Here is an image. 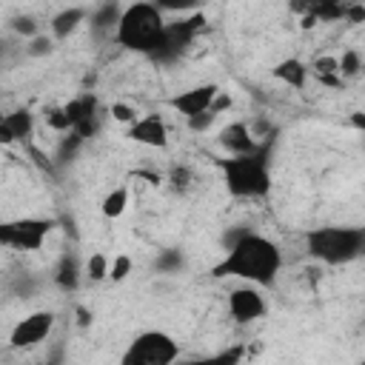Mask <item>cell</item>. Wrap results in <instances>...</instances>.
I'll use <instances>...</instances> for the list:
<instances>
[{
	"mask_svg": "<svg viewBox=\"0 0 365 365\" xmlns=\"http://www.w3.org/2000/svg\"><path fill=\"white\" fill-rule=\"evenodd\" d=\"M282 262H285L282 248L274 240H268L265 234H257V231H242L228 242V251L211 268V277H217V279L234 277V279L268 288L279 277Z\"/></svg>",
	"mask_w": 365,
	"mask_h": 365,
	"instance_id": "1",
	"label": "cell"
},
{
	"mask_svg": "<svg viewBox=\"0 0 365 365\" xmlns=\"http://www.w3.org/2000/svg\"><path fill=\"white\" fill-rule=\"evenodd\" d=\"M271 143L274 134L248 154H228L225 160H217L225 191L234 200H265L271 194Z\"/></svg>",
	"mask_w": 365,
	"mask_h": 365,
	"instance_id": "2",
	"label": "cell"
},
{
	"mask_svg": "<svg viewBox=\"0 0 365 365\" xmlns=\"http://www.w3.org/2000/svg\"><path fill=\"white\" fill-rule=\"evenodd\" d=\"M165 29V14L151 0H137L120 11V20L114 26V40L125 51L148 57Z\"/></svg>",
	"mask_w": 365,
	"mask_h": 365,
	"instance_id": "3",
	"label": "cell"
},
{
	"mask_svg": "<svg viewBox=\"0 0 365 365\" xmlns=\"http://www.w3.org/2000/svg\"><path fill=\"white\" fill-rule=\"evenodd\" d=\"M305 251L325 265H348L365 251V231L359 225H319L305 231Z\"/></svg>",
	"mask_w": 365,
	"mask_h": 365,
	"instance_id": "4",
	"label": "cell"
},
{
	"mask_svg": "<svg viewBox=\"0 0 365 365\" xmlns=\"http://www.w3.org/2000/svg\"><path fill=\"white\" fill-rule=\"evenodd\" d=\"M205 29V14L194 11L188 17H180V20H165V29L154 46V51L148 54L151 63H160V66H171L177 63L197 40V34Z\"/></svg>",
	"mask_w": 365,
	"mask_h": 365,
	"instance_id": "5",
	"label": "cell"
},
{
	"mask_svg": "<svg viewBox=\"0 0 365 365\" xmlns=\"http://www.w3.org/2000/svg\"><path fill=\"white\" fill-rule=\"evenodd\" d=\"M180 356V342L165 331H140L123 351V365H171Z\"/></svg>",
	"mask_w": 365,
	"mask_h": 365,
	"instance_id": "6",
	"label": "cell"
},
{
	"mask_svg": "<svg viewBox=\"0 0 365 365\" xmlns=\"http://www.w3.org/2000/svg\"><path fill=\"white\" fill-rule=\"evenodd\" d=\"M54 220L48 217H17L0 222V248L11 251H40L51 234Z\"/></svg>",
	"mask_w": 365,
	"mask_h": 365,
	"instance_id": "7",
	"label": "cell"
},
{
	"mask_svg": "<svg viewBox=\"0 0 365 365\" xmlns=\"http://www.w3.org/2000/svg\"><path fill=\"white\" fill-rule=\"evenodd\" d=\"M54 331V314L51 311H31L23 319L14 322L11 334H9V345L14 351H29L37 348L40 342H46Z\"/></svg>",
	"mask_w": 365,
	"mask_h": 365,
	"instance_id": "8",
	"label": "cell"
},
{
	"mask_svg": "<svg viewBox=\"0 0 365 365\" xmlns=\"http://www.w3.org/2000/svg\"><path fill=\"white\" fill-rule=\"evenodd\" d=\"M265 311H268V302H265L259 285L245 282V285H237L228 291V314L240 325H251V322L262 319Z\"/></svg>",
	"mask_w": 365,
	"mask_h": 365,
	"instance_id": "9",
	"label": "cell"
},
{
	"mask_svg": "<svg viewBox=\"0 0 365 365\" xmlns=\"http://www.w3.org/2000/svg\"><path fill=\"white\" fill-rule=\"evenodd\" d=\"M217 94H220V86H217V83H202V86L177 91L174 97H168V106H171L177 114H182V117L188 120V117H194V114L208 111Z\"/></svg>",
	"mask_w": 365,
	"mask_h": 365,
	"instance_id": "10",
	"label": "cell"
},
{
	"mask_svg": "<svg viewBox=\"0 0 365 365\" xmlns=\"http://www.w3.org/2000/svg\"><path fill=\"white\" fill-rule=\"evenodd\" d=\"M128 140L145 145V148H165L168 145V125L160 114H143L134 123H128Z\"/></svg>",
	"mask_w": 365,
	"mask_h": 365,
	"instance_id": "11",
	"label": "cell"
},
{
	"mask_svg": "<svg viewBox=\"0 0 365 365\" xmlns=\"http://www.w3.org/2000/svg\"><path fill=\"white\" fill-rule=\"evenodd\" d=\"M220 145L228 151V154H248L254 148H259V140L257 134L248 128V123L237 120V123H228L222 131H220Z\"/></svg>",
	"mask_w": 365,
	"mask_h": 365,
	"instance_id": "12",
	"label": "cell"
},
{
	"mask_svg": "<svg viewBox=\"0 0 365 365\" xmlns=\"http://www.w3.org/2000/svg\"><path fill=\"white\" fill-rule=\"evenodd\" d=\"M308 74H311V66H305L299 57H285V60H279V63L274 66V77H277L282 86L297 88V91L305 88Z\"/></svg>",
	"mask_w": 365,
	"mask_h": 365,
	"instance_id": "13",
	"label": "cell"
},
{
	"mask_svg": "<svg viewBox=\"0 0 365 365\" xmlns=\"http://www.w3.org/2000/svg\"><path fill=\"white\" fill-rule=\"evenodd\" d=\"M83 20H86V9H80V6H68V9L57 11V14L48 20L51 40H66L68 34H74V31L80 29Z\"/></svg>",
	"mask_w": 365,
	"mask_h": 365,
	"instance_id": "14",
	"label": "cell"
},
{
	"mask_svg": "<svg viewBox=\"0 0 365 365\" xmlns=\"http://www.w3.org/2000/svg\"><path fill=\"white\" fill-rule=\"evenodd\" d=\"M80 277H83V265L77 259L74 251H66L60 259H57V268H54V285L60 291H74L80 285Z\"/></svg>",
	"mask_w": 365,
	"mask_h": 365,
	"instance_id": "15",
	"label": "cell"
},
{
	"mask_svg": "<svg viewBox=\"0 0 365 365\" xmlns=\"http://www.w3.org/2000/svg\"><path fill=\"white\" fill-rule=\"evenodd\" d=\"M120 3L117 0H106L103 6H97L94 9V14H91V29L97 31V34H114V26H117V20H120Z\"/></svg>",
	"mask_w": 365,
	"mask_h": 365,
	"instance_id": "16",
	"label": "cell"
},
{
	"mask_svg": "<svg viewBox=\"0 0 365 365\" xmlns=\"http://www.w3.org/2000/svg\"><path fill=\"white\" fill-rule=\"evenodd\" d=\"M6 123L14 134V143H29L34 137V114L29 108H14L6 114Z\"/></svg>",
	"mask_w": 365,
	"mask_h": 365,
	"instance_id": "17",
	"label": "cell"
},
{
	"mask_svg": "<svg viewBox=\"0 0 365 365\" xmlns=\"http://www.w3.org/2000/svg\"><path fill=\"white\" fill-rule=\"evenodd\" d=\"M125 208H128V188H125V185L111 188V191L103 197V202H100V211H103L106 220H117V217H123Z\"/></svg>",
	"mask_w": 365,
	"mask_h": 365,
	"instance_id": "18",
	"label": "cell"
},
{
	"mask_svg": "<svg viewBox=\"0 0 365 365\" xmlns=\"http://www.w3.org/2000/svg\"><path fill=\"white\" fill-rule=\"evenodd\" d=\"M108 257L106 254H100V251H94L88 259H86V265H83V277L86 279H91V282H103V279H108Z\"/></svg>",
	"mask_w": 365,
	"mask_h": 365,
	"instance_id": "19",
	"label": "cell"
},
{
	"mask_svg": "<svg viewBox=\"0 0 365 365\" xmlns=\"http://www.w3.org/2000/svg\"><path fill=\"white\" fill-rule=\"evenodd\" d=\"M191 185H194V171H191L188 165H174V168L168 171V188H171L174 194H185Z\"/></svg>",
	"mask_w": 365,
	"mask_h": 365,
	"instance_id": "20",
	"label": "cell"
},
{
	"mask_svg": "<svg viewBox=\"0 0 365 365\" xmlns=\"http://www.w3.org/2000/svg\"><path fill=\"white\" fill-rule=\"evenodd\" d=\"M163 14H188V11H197L205 0H151Z\"/></svg>",
	"mask_w": 365,
	"mask_h": 365,
	"instance_id": "21",
	"label": "cell"
},
{
	"mask_svg": "<svg viewBox=\"0 0 365 365\" xmlns=\"http://www.w3.org/2000/svg\"><path fill=\"white\" fill-rule=\"evenodd\" d=\"M362 71V54L359 51H345L339 60H336V74L339 77H356Z\"/></svg>",
	"mask_w": 365,
	"mask_h": 365,
	"instance_id": "22",
	"label": "cell"
},
{
	"mask_svg": "<svg viewBox=\"0 0 365 365\" xmlns=\"http://www.w3.org/2000/svg\"><path fill=\"white\" fill-rule=\"evenodd\" d=\"M9 26H11L14 34H20V37H26V40H31L34 34H40V23H37L31 14H14Z\"/></svg>",
	"mask_w": 365,
	"mask_h": 365,
	"instance_id": "23",
	"label": "cell"
},
{
	"mask_svg": "<svg viewBox=\"0 0 365 365\" xmlns=\"http://www.w3.org/2000/svg\"><path fill=\"white\" fill-rule=\"evenodd\" d=\"M43 117H46V125H48V128H54L57 134L71 131V125H68V117H66L63 106H48V108L43 111Z\"/></svg>",
	"mask_w": 365,
	"mask_h": 365,
	"instance_id": "24",
	"label": "cell"
},
{
	"mask_svg": "<svg viewBox=\"0 0 365 365\" xmlns=\"http://www.w3.org/2000/svg\"><path fill=\"white\" fill-rule=\"evenodd\" d=\"M80 143H83V137L77 134V131H66V137H60V148H57V163H66V160H71L74 154H77V148H80Z\"/></svg>",
	"mask_w": 365,
	"mask_h": 365,
	"instance_id": "25",
	"label": "cell"
},
{
	"mask_svg": "<svg viewBox=\"0 0 365 365\" xmlns=\"http://www.w3.org/2000/svg\"><path fill=\"white\" fill-rule=\"evenodd\" d=\"M128 274H131V257H128V254H117V257L108 262V279H111V282H123Z\"/></svg>",
	"mask_w": 365,
	"mask_h": 365,
	"instance_id": "26",
	"label": "cell"
},
{
	"mask_svg": "<svg viewBox=\"0 0 365 365\" xmlns=\"http://www.w3.org/2000/svg\"><path fill=\"white\" fill-rule=\"evenodd\" d=\"M51 51H54V40L46 37V34H34L29 40V46H26V54L29 57H43V54H51Z\"/></svg>",
	"mask_w": 365,
	"mask_h": 365,
	"instance_id": "27",
	"label": "cell"
},
{
	"mask_svg": "<svg viewBox=\"0 0 365 365\" xmlns=\"http://www.w3.org/2000/svg\"><path fill=\"white\" fill-rule=\"evenodd\" d=\"M157 268L163 271V274H174L177 268H182V254L180 251H163L160 257H157Z\"/></svg>",
	"mask_w": 365,
	"mask_h": 365,
	"instance_id": "28",
	"label": "cell"
},
{
	"mask_svg": "<svg viewBox=\"0 0 365 365\" xmlns=\"http://www.w3.org/2000/svg\"><path fill=\"white\" fill-rule=\"evenodd\" d=\"M217 117H220V114L208 108V111H202V114H194V117H188V128H191V131H205V128H208V125H211Z\"/></svg>",
	"mask_w": 365,
	"mask_h": 365,
	"instance_id": "29",
	"label": "cell"
},
{
	"mask_svg": "<svg viewBox=\"0 0 365 365\" xmlns=\"http://www.w3.org/2000/svg\"><path fill=\"white\" fill-rule=\"evenodd\" d=\"M108 111H111V117L120 120V123H134V120H137V111H134L128 103H111Z\"/></svg>",
	"mask_w": 365,
	"mask_h": 365,
	"instance_id": "30",
	"label": "cell"
},
{
	"mask_svg": "<svg viewBox=\"0 0 365 365\" xmlns=\"http://www.w3.org/2000/svg\"><path fill=\"white\" fill-rule=\"evenodd\" d=\"M342 20H348V23H362L365 20V6L362 3H345V14H342Z\"/></svg>",
	"mask_w": 365,
	"mask_h": 365,
	"instance_id": "31",
	"label": "cell"
},
{
	"mask_svg": "<svg viewBox=\"0 0 365 365\" xmlns=\"http://www.w3.org/2000/svg\"><path fill=\"white\" fill-rule=\"evenodd\" d=\"M314 71L317 74H336V57H317Z\"/></svg>",
	"mask_w": 365,
	"mask_h": 365,
	"instance_id": "32",
	"label": "cell"
},
{
	"mask_svg": "<svg viewBox=\"0 0 365 365\" xmlns=\"http://www.w3.org/2000/svg\"><path fill=\"white\" fill-rule=\"evenodd\" d=\"M237 359H242V348H234V351H225V354L214 356V362H237Z\"/></svg>",
	"mask_w": 365,
	"mask_h": 365,
	"instance_id": "33",
	"label": "cell"
},
{
	"mask_svg": "<svg viewBox=\"0 0 365 365\" xmlns=\"http://www.w3.org/2000/svg\"><path fill=\"white\" fill-rule=\"evenodd\" d=\"M77 322H80V325H83V328H86V325H88V322H91V314H88V311H86V308H77Z\"/></svg>",
	"mask_w": 365,
	"mask_h": 365,
	"instance_id": "34",
	"label": "cell"
},
{
	"mask_svg": "<svg viewBox=\"0 0 365 365\" xmlns=\"http://www.w3.org/2000/svg\"><path fill=\"white\" fill-rule=\"evenodd\" d=\"M351 120H354V125H356V128H365V117H362V111H354V117H351Z\"/></svg>",
	"mask_w": 365,
	"mask_h": 365,
	"instance_id": "35",
	"label": "cell"
},
{
	"mask_svg": "<svg viewBox=\"0 0 365 365\" xmlns=\"http://www.w3.org/2000/svg\"><path fill=\"white\" fill-rule=\"evenodd\" d=\"M3 120H6V111H3V108H0V123H3Z\"/></svg>",
	"mask_w": 365,
	"mask_h": 365,
	"instance_id": "36",
	"label": "cell"
}]
</instances>
